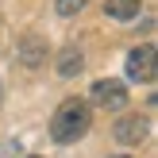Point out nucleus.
<instances>
[{
	"label": "nucleus",
	"mask_w": 158,
	"mask_h": 158,
	"mask_svg": "<svg viewBox=\"0 0 158 158\" xmlns=\"http://www.w3.org/2000/svg\"><path fill=\"white\" fill-rule=\"evenodd\" d=\"M112 135H116V143H123V147H139L151 135V120H147V116H120V123L112 127Z\"/></svg>",
	"instance_id": "4"
},
{
	"label": "nucleus",
	"mask_w": 158,
	"mask_h": 158,
	"mask_svg": "<svg viewBox=\"0 0 158 158\" xmlns=\"http://www.w3.org/2000/svg\"><path fill=\"white\" fill-rule=\"evenodd\" d=\"M54 66H58V77H66V81H69V77H77V73L85 69V54H81V46H73V43L62 46Z\"/></svg>",
	"instance_id": "5"
},
{
	"label": "nucleus",
	"mask_w": 158,
	"mask_h": 158,
	"mask_svg": "<svg viewBox=\"0 0 158 158\" xmlns=\"http://www.w3.org/2000/svg\"><path fill=\"white\" fill-rule=\"evenodd\" d=\"M89 127H93V108H89V100H81V97L62 100L58 112H54V120H50L54 143H77V139L89 135Z\"/></svg>",
	"instance_id": "1"
},
{
	"label": "nucleus",
	"mask_w": 158,
	"mask_h": 158,
	"mask_svg": "<svg viewBox=\"0 0 158 158\" xmlns=\"http://www.w3.org/2000/svg\"><path fill=\"white\" fill-rule=\"evenodd\" d=\"M89 100L97 108H108V112H120V108H127V85L120 81V77H104V81L93 85Z\"/></svg>",
	"instance_id": "3"
},
{
	"label": "nucleus",
	"mask_w": 158,
	"mask_h": 158,
	"mask_svg": "<svg viewBox=\"0 0 158 158\" xmlns=\"http://www.w3.org/2000/svg\"><path fill=\"white\" fill-rule=\"evenodd\" d=\"M15 58H19L27 69L43 66V62H46V43H43L39 35H23V43H19V50H15Z\"/></svg>",
	"instance_id": "6"
},
{
	"label": "nucleus",
	"mask_w": 158,
	"mask_h": 158,
	"mask_svg": "<svg viewBox=\"0 0 158 158\" xmlns=\"http://www.w3.org/2000/svg\"><path fill=\"white\" fill-rule=\"evenodd\" d=\"M139 12H143L139 0H104V15H112V19H120V23L139 19Z\"/></svg>",
	"instance_id": "7"
},
{
	"label": "nucleus",
	"mask_w": 158,
	"mask_h": 158,
	"mask_svg": "<svg viewBox=\"0 0 158 158\" xmlns=\"http://www.w3.org/2000/svg\"><path fill=\"white\" fill-rule=\"evenodd\" d=\"M85 4H89V0H58V4H54V12H58L62 19H73V15L81 12Z\"/></svg>",
	"instance_id": "8"
},
{
	"label": "nucleus",
	"mask_w": 158,
	"mask_h": 158,
	"mask_svg": "<svg viewBox=\"0 0 158 158\" xmlns=\"http://www.w3.org/2000/svg\"><path fill=\"white\" fill-rule=\"evenodd\" d=\"M123 77L135 81V85H154V77H158V50H154L151 43L135 46V50L127 54V62H123Z\"/></svg>",
	"instance_id": "2"
},
{
	"label": "nucleus",
	"mask_w": 158,
	"mask_h": 158,
	"mask_svg": "<svg viewBox=\"0 0 158 158\" xmlns=\"http://www.w3.org/2000/svg\"><path fill=\"white\" fill-rule=\"evenodd\" d=\"M27 158H39V154H27Z\"/></svg>",
	"instance_id": "11"
},
{
	"label": "nucleus",
	"mask_w": 158,
	"mask_h": 158,
	"mask_svg": "<svg viewBox=\"0 0 158 158\" xmlns=\"http://www.w3.org/2000/svg\"><path fill=\"white\" fill-rule=\"evenodd\" d=\"M0 100H4V85H0Z\"/></svg>",
	"instance_id": "9"
},
{
	"label": "nucleus",
	"mask_w": 158,
	"mask_h": 158,
	"mask_svg": "<svg viewBox=\"0 0 158 158\" xmlns=\"http://www.w3.org/2000/svg\"><path fill=\"white\" fill-rule=\"evenodd\" d=\"M116 158H127V154H116Z\"/></svg>",
	"instance_id": "10"
}]
</instances>
